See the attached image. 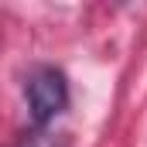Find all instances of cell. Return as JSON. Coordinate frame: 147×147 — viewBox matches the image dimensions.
<instances>
[{
  "instance_id": "6da1fadb",
  "label": "cell",
  "mask_w": 147,
  "mask_h": 147,
  "mask_svg": "<svg viewBox=\"0 0 147 147\" xmlns=\"http://www.w3.org/2000/svg\"><path fill=\"white\" fill-rule=\"evenodd\" d=\"M65 106H69V82L58 69L41 65L28 75V110L38 127L51 123Z\"/></svg>"
},
{
  "instance_id": "7a4b0ae2",
  "label": "cell",
  "mask_w": 147,
  "mask_h": 147,
  "mask_svg": "<svg viewBox=\"0 0 147 147\" xmlns=\"http://www.w3.org/2000/svg\"><path fill=\"white\" fill-rule=\"evenodd\" d=\"M24 147H55V144H51L48 137H41V134H34V137H28V144H24Z\"/></svg>"
}]
</instances>
